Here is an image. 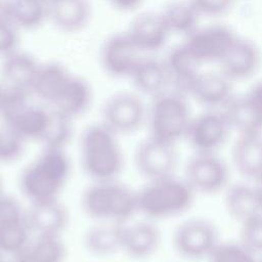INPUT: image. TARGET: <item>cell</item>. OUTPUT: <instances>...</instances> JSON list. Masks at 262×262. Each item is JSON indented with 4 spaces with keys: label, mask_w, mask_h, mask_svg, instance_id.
<instances>
[{
    "label": "cell",
    "mask_w": 262,
    "mask_h": 262,
    "mask_svg": "<svg viewBox=\"0 0 262 262\" xmlns=\"http://www.w3.org/2000/svg\"><path fill=\"white\" fill-rule=\"evenodd\" d=\"M126 33L143 54L161 50L171 35L161 12L155 11L138 14L131 21Z\"/></svg>",
    "instance_id": "cell-15"
},
{
    "label": "cell",
    "mask_w": 262,
    "mask_h": 262,
    "mask_svg": "<svg viewBox=\"0 0 262 262\" xmlns=\"http://www.w3.org/2000/svg\"><path fill=\"white\" fill-rule=\"evenodd\" d=\"M81 163L95 181L114 180L121 173L124 158L117 133L104 123L87 126L80 137Z\"/></svg>",
    "instance_id": "cell-2"
},
{
    "label": "cell",
    "mask_w": 262,
    "mask_h": 262,
    "mask_svg": "<svg viewBox=\"0 0 262 262\" xmlns=\"http://www.w3.org/2000/svg\"><path fill=\"white\" fill-rule=\"evenodd\" d=\"M8 10H7V0H0V23L7 21Z\"/></svg>",
    "instance_id": "cell-40"
},
{
    "label": "cell",
    "mask_w": 262,
    "mask_h": 262,
    "mask_svg": "<svg viewBox=\"0 0 262 262\" xmlns=\"http://www.w3.org/2000/svg\"><path fill=\"white\" fill-rule=\"evenodd\" d=\"M0 262H4V261H3V260H1V259H0Z\"/></svg>",
    "instance_id": "cell-44"
},
{
    "label": "cell",
    "mask_w": 262,
    "mask_h": 262,
    "mask_svg": "<svg viewBox=\"0 0 262 262\" xmlns=\"http://www.w3.org/2000/svg\"><path fill=\"white\" fill-rule=\"evenodd\" d=\"M6 90H7V88H6V85L3 83H0V107H1V105H2V103H3V100H4V98H5V94H6Z\"/></svg>",
    "instance_id": "cell-42"
},
{
    "label": "cell",
    "mask_w": 262,
    "mask_h": 262,
    "mask_svg": "<svg viewBox=\"0 0 262 262\" xmlns=\"http://www.w3.org/2000/svg\"><path fill=\"white\" fill-rule=\"evenodd\" d=\"M209 258L211 262H258L256 255L242 243L218 244Z\"/></svg>",
    "instance_id": "cell-33"
},
{
    "label": "cell",
    "mask_w": 262,
    "mask_h": 262,
    "mask_svg": "<svg viewBox=\"0 0 262 262\" xmlns=\"http://www.w3.org/2000/svg\"><path fill=\"white\" fill-rule=\"evenodd\" d=\"M9 21L17 29L34 30L48 17L45 0H7Z\"/></svg>",
    "instance_id": "cell-28"
},
{
    "label": "cell",
    "mask_w": 262,
    "mask_h": 262,
    "mask_svg": "<svg viewBox=\"0 0 262 262\" xmlns=\"http://www.w3.org/2000/svg\"><path fill=\"white\" fill-rule=\"evenodd\" d=\"M128 222H122L121 250L133 259H145L154 255L161 243L158 227L147 221Z\"/></svg>",
    "instance_id": "cell-16"
},
{
    "label": "cell",
    "mask_w": 262,
    "mask_h": 262,
    "mask_svg": "<svg viewBox=\"0 0 262 262\" xmlns=\"http://www.w3.org/2000/svg\"><path fill=\"white\" fill-rule=\"evenodd\" d=\"M261 262H262V261H261Z\"/></svg>",
    "instance_id": "cell-46"
},
{
    "label": "cell",
    "mask_w": 262,
    "mask_h": 262,
    "mask_svg": "<svg viewBox=\"0 0 262 262\" xmlns=\"http://www.w3.org/2000/svg\"><path fill=\"white\" fill-rule=\"evenodd\" d=\"M176 161L174 144L150 136L137 146L134 155L137 170L149 180L172 175Z\"/></svg>",
    "instance_id": "cell-13"
},
{
    "label": "cell",
    "mask_w": 262,
    "mask_h": 262,
    "mask_svg": "<svg viewBox=\"0 0 262 262\" xmlns=\"http://www.w3.org/2000/svg\"><path fill=\"white\" fill-rule=\"evenodd\" d=\"M171 34L187 37L200 26L202 17L192 4L188 1H172L161 12Z\"/></svg>",
    "instance_id": "cell-30"
},
{
    "label": "cell",
    "mask_w": 262,
    "mask_h": 262,
    "mask_svg": "<svg viewBox=\"0 0 262 262\" xmlns=\"http://www.w3.org/2000/svg\"><path fill=\"white\" fill-rule=\"evenodd\" d=\"M48 17L60 31L77 33L82 31L91 17L89 0H49Z\"/></svg>",
    "instance_id": "cell-19"
},
{
    "label": "cell",
    "mask_w": 262,
    "mask_h": 262,
    "mask_svg": "<svg viewBox=\"0 0 262 262\" xmlns=\"http://www.w3.org/2000/svg\"><path fill=\"white\" fill-rule=\"evenodd\" d=\"M191 119L186 97L173 90L152 97L146 115L150 137L171 144L185 137Z\"/></svg>",
    "instance_id": "cell-5"
},
{
    "label": "cell",
    "mask_w": 262,
    "mask_h": 262,
    "mask_svg": "<svg viewBox=\"0 0 262 262\" xmlns=\"http://www.w3.org/2000/svg\"><path fill=\"white\" fill-rule=\"evenodd\" d=\"M50 110L27 103L4 119V126L8 127L23 139H33L42 142L48 127Z\"/></svg>",
    "instance_id": "cell-21"
},
{
    "label": "cell",
    "mask_w": 262,
    "mask_h": 262,
    "mask_svg": "<svg viewBox=\"0 0 262 262\" xmlns=\"http://www.w3.org/2000/svg\"><path fill=\"white\" fill-rule=\"evenodd\" d=\"M143 57L127 33L110 36L101 48V66L106 74L114 78L131 77Z\"/></svg>",
    "instance_id": "cell-12"
},
{
    "label": "cell",
    "mask_w": 262,
    "mask_h": 262,
    "mask_svg": "<svg viewBox=\"0 0 262 262\" xmlns=\"http://www.w3.org/2000/svg\"><path fill=\"white\" fill-rule=\"evenodd\" d=\"M220 72L231 82L244 81L254 76L261 64V51L252 40L237 36L218 62Z\"/></svg>",
    "instance_id": "cell-14"
},
{
    "label": "cell",
    "mask_w": 262,
    "mask_h": 262,
    "mask_svg": "<svg viewBox=\"0 0 262 262\" xmlns=\"http://www.w3.org/2000/svg\"><path fill=\"white\" fill-rule=\"evenodd\" d=\"M218 244V231L214 224L201 218L183 221L173 234L176 252L189 260L209 258Z\"/></svg>",
    "instance_id": "cell-6"
},
{
    "label": "cell",
    "mask_w": 262,
    "mask_h": 262,
    "mask_svg": "<svg viewBox=\"0 0 262 262\" xmlns=\"http://www.w3.org/2000/svg\"><path fill=\"white\" fill-rule=\"evenodd\" d=\"M236 38L231 28L217 24L199 27L183 43L201 64L218 63Z\"/></svg>",
    "instance_id": "cell-9"
},
{
    "label": "cell",
    "mask_w": 262,
    "mask_h": 262,
    "mask_svg": "<svg viewBox=\"0 0 262 262\" xmlns=\"http://www.w3.org/2000/svg\"><path fill=\"white\" fill-rule=\"evenodd\" d=\"M122 222L97 224L85 234V247L95 256L105 257L121 250Z\"/></svg>",
    "instance_id": "cell-29"
},
{
    "label": "cell",
    "mask_w": 262,
    "mask_h": 262,
    "mask_svg": "<svg viewBox=\"0 0 262 262\" xmlns=\"http://www.w3.org/2000/svg\"><path fill=\"white\" fill-rule=\"evenodd\" d=\"M193 194L184 179L172 175L149 180L137 192L138 211L151 219L170 218L186 211L192 203Z\"/></svg>",
    "instance_id": "cell-4"
},
{
    "label": "cell",
    "mask_w": 262,
    "mask_h": 262,
    "mask_svg": "<svg viewBox=\"0 0 262 262\" xmlns=\"http://www.w3.org/2000/svg\"><path fill=\"white\" fill-rule=\"evenodd\" d=\"M241 224V243L255 255L262 254V213Z\"/></svg>",
    "instance_id": "cell-35"
},
{
    "label": "cell",
    "mask_w": 262,
    "mask_h": 262,
    "mask_svg": "<svg viewBox=\"0 0 262 262\" xmlns=\"http://www.w3.org/2000/svg\"><path fill=\"white\" fill-rule=\"evenodd\" d=\"M91 100L92 90L88 82L71 74L50 105L67 117L74 119L82 116L89 108Z\"/></svg>",
    "instance_id": "cell-20"
},
{
    "label": "cell",
    "mask_w": 262,
    "mask_h": 262,
    "mask_svg": "<svg viewBox=\"0 0 262 262\" xmlns=\"http://www.w3.org/2000/svg\"><path fill=\"white\" fill-rule=\"evenodd\" d=\"M228 179V168L215 152H196L187 162L184 180L194 193H217L227 186Z\"/></svg>",
    "instance_id": "cell-7"
},
{
    "label": "cell",
    "mask_w": 262,
    "mask_h": 262,
    "mask_svg": "<svg viewBox=\"0 0 262 262\" xmlns=\"http://www.w3.org/2000/svg\"><path fill=\"white\" fill-rule=\"evenodd\" d=\"M232 161L244 176L258 179L262 176V135L261 133L241 134L232 148Z\"/></svg>",
    "instance_id": "cell-24"
},
{
    "label": "cell",
    "mask_w": 262,
    "mask_h": 262,
    "mask_svg": "<svg viewBox=\"0 0 262 262\" xmlns=\"http://www.w3.org/2000/svg\"><path fill=\"white\" fill-rule=\"evenodd\" d=\"M130 78L140 93L152 97L171 87V75L165 60L155 57L143 56Z\"/></svg>",
    "instance_id": "cell-22"
},
{
    "label": "cell",
    "mask_w": 262,
    "mask_h": 262,
    "mask_svg": "<svg viewBox=\"0 0 262 262\" xmlns=\"http://www.w3.org/2000/svg\"><path fill=\"white\" fill-rule=\"evenodd\" d=\"M113 7L120 11H133L140 6L143 0H106Z\"/></svg>",
    "instance_id": "cell-39"
},
{
    "label": "cell",
    "mask_w": 262,
    "mask_h": 262,
    "mask_svg": "<svg viewBox=\"0 0 262 262\" xmlns=\"http://www.w3.org/2000/svg\"><path fill=\"white\" fill-rule=\"evenodd\" d=\"M231 129L223 112L210 110L191 119L185 137L196 152H215Z\"/></svg>",
    "instance_id": "cell-11"
},
{
    "label": "cell",
    "mask_w": 262,
    "mask_h": 262,
    "mask_svg": "<svg viewBox=\"0 0 262 262\" xmlns=\"http://www.w3.org/2000/svg\"><path fill=\"white\" fill-rule=\"evenodd\" d=\"M165 62L171 75L172 90L185 97L189 95L192 83L200 73L202 64L194 58L184 43L172 48Z\"/></svg>",
    "instance_id": "cell-18"
},
{
    "label": "cell",
    "mask_w": 262,
    "mask_h": 262,
    "mask_svg": "<svg viewBox=\"0 0 262 262\" xmlns=\"http://www.w3.org/2000/svg\"><path fill=\"white\" fill-rule=\"evenodd\" d=\"M27 219L32 231L38 234L60 235L68 225L69 214L57 200H53L32 204Z\"/></svg>",
    "instance_id": "cell-23"
},
{
    "label": "cell",
    "mask_w": 262,
    "mask_h": 262,
    "mask_svg": "<svg viewBox=\"0 0 262 262\" xmlns=\"http://www.w3.org/2000/svg\"><path fill=\"white\" fill-rule=\"evenodd\" d=\"M201 16L217 17L227 13L235 0H188Z\"/></svg>",
    "instance_id": "cell-36"
},
{
    "label": "cell",
    "mask_w": 262,
    "mask_h": 262,
    "mask_svg": "<svg viewBox=\"0 0 262 262\" xmlns=\"http://www.w3.org/2000/svg\"><path fill=\"white\" fill-rule=\"evenodd\" d=\"M244 96L257 115L262 119V80L256 82Z\"/></svg>",
    "instance_id": "cell-38"
},
{
    "label": "cell",
    "mask_w": 262,
    "mask_h": 262,
    "mask_svg": "<svg viewBox=\"0 0 262 262\" xmlns=\"http://www.w3.org/2000/svg\"><path fill=\"white\" fill-rule=\"evenodd\" d=\"M64 258L66 247L59 235L38 234L15 262H63Z\"/></svg>",
    "instance_id": "cell-31"
},
{
    "label": "cell",
    "mask_w": 262,
    "mask_h": 262,
    "mask_svg": "<svg viewBox=\"0 0 262 262\" xmlns=\"http://www.w3.org/2000/svg\"><path fill=\"white\" fill-rule=\"evenodd\" d=\"M31 231L19 203L3 194L0 198V253L19 255L30 245Z\"/></svg>",
    "instance_id": "cell-8"
},
{
    "label": "cell",
    "mask_w": 262,
    "mask_h": 262,
    "mask_svg": "<svg viewBox=\"0 0 262 262\" xmlns=\"http://www.w3.org/2000/svg\"><path fill=\"white\" fill-rule=\"evenodd\" d=\"M72 120L73 119L51 107L48 127L42 139L45 146L63 148L73 135Z\"/></svg>",
    "instance_id": "cell-32"
},
{
    "label": "cell",
    "mask_w": 262,
    "mask_h": 262,
    "mask_svg": "<svg viewBox=\"0 0 262 262\" xmlns=\"http://www.w3.org/2000/svg\"><path fill=\"white\" fill-rule=\"evenodd\" d=\"M71 74L57 62H46L39 64L30 92L38 98L51 104Z\"/></svg>",
    "instance_id": "cell-26"
},
{
    "label": "cell",
    "mask_w": 262,
    "mask_h": 262,
    "mask_svg": "<svg viewBox=\"0 0 262 262\" xmlns=\"http://www.w3.org/2000/svg\"><path fill=\"white\" fill-rule=\"evenodd\" d=\"M232 83L220 71L200 72L192 83L189 96L212 110L219 106L223 108L233 96Z\"/></svg>",
    "instance_id": "cell-17"
},
{
    "label": "cell",
    "mask_w": 262,
    "mask_h": 262,
    "mask_svg": "<svg viewBox=\"0 0 262 262\" xmlns=\"http://www.w3.org/2000/svg\"><path fill=\"white\" fill-rule=\"evenodd\" d=\"M81 204L90 218L111 222H126L138 211L137 192L115 179L95 181L88 186Z\"/></svg>",
    "instance_id": "cell-3"
},
{
    "label": "cell",
    "mask_w": 262,
    "mask_h": 262,
    "mask_svg": "<svg viewBox=\"0 0 262 262\" xmlns=\"http://www.w3.org/2000/svg\"><path fill=\"white\" fill-rule=\"evenodd\" d=\"M17 28L9 20L0 23V56L3 58L17 50Z\"/></svg>",
    "instance_id": "cell-37"
},
{
    "label": "cell",
    "mask_w": 262,
    "mask_h": 262,
    "mask_svg": "<svg viewBox=\"0 0 262 262\" xmlns=\"http://www.w3.org/2000/svg\"><path fill=\"white\" fill-rule=\"evenodd\" d=\"M39 64L30 53L15 50L3 57L1 64L3 83L7 87L30 92Z\"/></svg>",
    "instance_id": "cell-25"
},
{
    "label": "cell",
    "mask_w": 262,
    "mask_h": 262,
    "mask_svg": "<svg viewBox=\"0 0 262 262\" xmlns=\"http://www.w3.org/2000/svg\"><path fill=\"white\" fill-rule=\"evenodd\" d=\"M3 195L2 193V180H1V177H0V198Z\"/></svg>",
    "instance_id": "cell-43"
},
{
    "label": "cell",
    "mask_w": 262,
    "mask_h": 262,
    "mask_svg": "<svg viewBox=\"0 0 262 262\" xmlns=\"http://www.w3.org/2000/svg\"><path fill=\"white\" fill-rule=\"evenodd\" d=\"M255 181H256V184L254 186H255V189L257 191V194H258L261 207H262V176L259 177L258 179H256Z\"/></svg>",
    "instance_id": "cell-41"
},
{
    "label": "cell",
    "mask_w": 262,
    "mask_h": 262,
    "mask_svg": "<svg viewBox=\"0 0 262 262\" xmlns=\"http://www.w3.org/2000/svg\"><path fill=\"white\" fill-rule=\"evenodd\" d=\"M70 160L61 147L45 146L19 177V187L32 204L57 200L68 182Z\"/></svg>",
    "instance_id": "cell-1"
},
{
    "label": "cell",
    "mask_w": 262,
    "mask_h": 262,
    "mask_svg": "<svg viewBox=\"0 0 262 262\" xmlns=\"http://www.w3.org/2000/svg\"><path fill=\"white\" fill-rule=\"evenodd\" d=\"M225 206L228 214L241 223L262 213V207L255 186L245 183H236L227 188Z\"/></svg>",
    "instance_id": "cell-27"
},
{
    "label": "cell",
    "mask_w": 262,
    "mask_h": 262,
    "mask_svg": "<svg viewBox=\"0 0 262 262\" xmlns=\"http://www.w3.org/2000/svg\"><path fill=\"white\" fill-rule=\"evenodd\" d=\"M147 110L141 98L130 92L112 95L102 108L103 123L116 133H132L146 120Z\"/></svg>",
    "instance_id": "cell-10"
},
{
    "label": "cell",
    "mask_w": 262,
    "mask_h": 262,
    "mask_svg": "<svg viewBox=\"0 0 262 262\" xmlns=\"http://www.w3.org/2000/svg\"><path fill=\"white\" fill-rule=\"evenodd\" d=\"M45 1H47V2H48V1H49V0H45Z\"/></svg>",
    "instance_id": "cell-45"
},
{
    "label": "cell",
    "mask_w": 262,
    "mask_h": 262,
    "mask_svg": "<svg viewBox=\"0 0 262 262\" xmlns=\"http://www.w3.org/2000/svg\"><path fill=\"white\" fill-rule=\"evenodd\" d=\"M25 139L4 126L0 129V163H12L18 160L25 147Z\"/></svg>",
    "instance_id": "cell-34"
}]
</instances>
